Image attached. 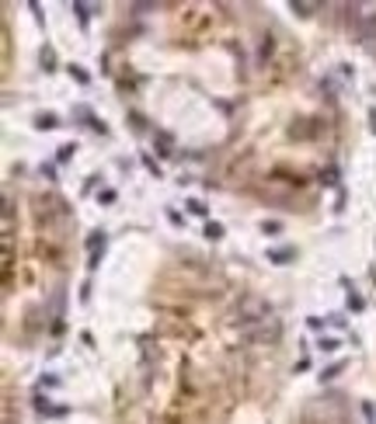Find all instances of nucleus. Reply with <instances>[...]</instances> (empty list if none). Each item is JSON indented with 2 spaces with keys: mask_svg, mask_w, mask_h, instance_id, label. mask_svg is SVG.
<instances>
[{
  "mask_svg": "<svg viewBox=\"0 0 376 424\" xmlns=\"http://www.w3.org/2000/svg\"><path fill=\"white\" fill-rule=\"evenodd\" d=\"M261 320H272V303L258 299V296H244L237 306V324L240 327H255Z\"/></svg>",
  "mask_w": 376,
  "mask_h": 424,
  "instance_id": "f257e3e1",
  "label": "nucleus"
},
{
  "mask_svg": "<svg viewBox=\"0 0 376 424\" xmlns=\"http://www.w3.org/2000/svg\"><path fill=\"white\" fill-rule=\"evenodd\" d=\"M244 337L255 341V344H275L279 337H282V324H279L275 316L272 320H261L255 327H244Z\"/></svg>",
  "mask_w": 376,
  "mask_h": 424,
  "instance_id": "f03ea898",
  "label": "nucleus"
},
{
  "mask_svg": "<svg viewBox=\"0 0 376 424\" xmlns=\"http://www.w3.org/2000/svg\"><path fill=\"white\" fill-rule=\"evenodd\" d=\"M293 11L307 18V14H314V11H317V4H303V0H293Z\"/></svg>",
  "mask_w": 376,
  "mask_h": 424,
  "instance_id": "7ed1b4c3",
  "label": "nucleus"
},
{
  "mask_svg": "<svg viewBox=\"0 0 376 424\" xmlns=\"http://www.w3.org/2000/svg\"><path fill=\"white\" fill-rule=\"evenodd\" d=\"M35 125H39V129H56V115H39Z\"/></svg>",
  "mask_w": 376,
  "mask_h": 424,
  "instance_id": "20e7f679",
  "label": "nucleus"
},
{
  "mask_svg": "<svg viewBox=\"0 0 376 424\" xmlns=\"http://www.w3.org/2000/svg\"><path fill=\"white\" fill-rule=\"evenodd\" d=\"M157 143H160V150H164V156H174V153H171V136H167V132H160Z\"/></svg>",
  "mask_w": 376,
  "mask_h": 424,
  "instance_id": "39448f33",
  "label": "nucleus"
},
{
  "mask_svg": "<svg viewBox=\"0 0 376 424\" xmlns=\"http://www.w3.org/2000/svg\"><path fill=\"white\" fill-rule=\"evenodd\" d=\"M206 236H209V240H219V236H223V226H219V223H209V226H206Z\"/></svg>",
  "mask_w": 376,
  "mask_h": 424,
  "instance_id": "423d86ee",
  "label": "nucleus"
},
{
  "mask_svg": "<svg viewBox=\"0 0 376 424\" xmlns=\"http://www.w3.org/2000/svg\"><path fill=\"white\" fill-rule=\"evenodd\" d=\"M366 303H362V296H356V292H348V309H362Z\"/></svg>",
  "mask_w": 376,
  "mask_h": 424,
  "instance_id": "0eeeda50",
  "label": "nucleus"
},
{
  "mask_svg": "<svg viewBox=\"0 0 376 424\" xmlns=\"http://www.w3.org/2000/svg\"><path fill=\"white\" fill-rule=\"evenodd\" d=\"M293 257V251H272L268 254V261H289Z\"/></svg>",
  "mask_w": 376,
  "mask_h": 424,
  "instance_id": "6e6552de",
  "label": "nucleus"
},
{
  "mask_svg": "<svg viewBox=\"0 0 376 424\" xmlns=\"http://www.w3.org/2000/svg\"><path fill=\"white\" fill-rule=\"evenodd\" d=\"M188 209L195 212V216H206V205H202V202H198V198H192V202H188Z\"/></svg>",
  "mask_w": 376,
  "mask_h": 424,
  "instance_id": "1a4fd4ad",
  "label": "nucleus"
},
{
  "mask_svg": "<svg viewBox=\"0 0 376 424\" xmlns=\"http://www.w3.org/2000/svg\"><path fill=\"white\" fill-rule=\"evenodd\" d=\"M338 372H341V365H331V368H328V372H324V376H320V379H335Z\"/></svg>",
  "mask_w": 376,
  "mask_h": 424,
  "instance_id": "9d476101",
  "label": "nucleus"
},
{
  "mask_svg": "<svg viewBox=\"0 0 376 424\" xmlns=\"http://www.w3.org/2000/svg\"><path fill=\"white\" fill-rule=\"evenodd\" d=\"M70 73H73V77H77L80 84H87V73H84V70H80V66H73V70H70Z\"/></svg>",
  "mask_w": 376,
  "mask_h": 424,
  "instance_id": "9b49d317",
  "label": "nucleus"
},
{
  "mask_svg": "<svg viewBox=\"0 0 376 424\" xmlns=\"http://www.w3.org/2000/svg\"><path fill=\"white\" fill-rule=\"evenodd\" d=\"M320 348H324V351H335L338 341H335V337H328V341H320Z\"/></svg>",
  "mask_w": 376,
  "mask_h": 424,
  "instance_id": "f8f14e48",
  "label": "nucleus"
}]
</instances>
